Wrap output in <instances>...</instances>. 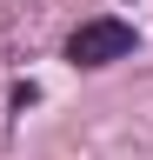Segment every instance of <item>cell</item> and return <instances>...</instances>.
Masks as SVG:
<instances>
[{
    "mask_svg": "<svg viewBox=\"0 0 153 160\" xmlns=\"http://www.w3.org/2000/svg\"><path fill=\"white\" fill-rule=\"evenodd\" d=\"M127 53H133V27L127 20H87V27H73V40H67L73 67H107V60H127Z\"/></svg>",
    "mask_w": 153,
    "mask_h": 160,
    "instance_id": "cell-1",
    "label": "cell"
}]
</instances>
